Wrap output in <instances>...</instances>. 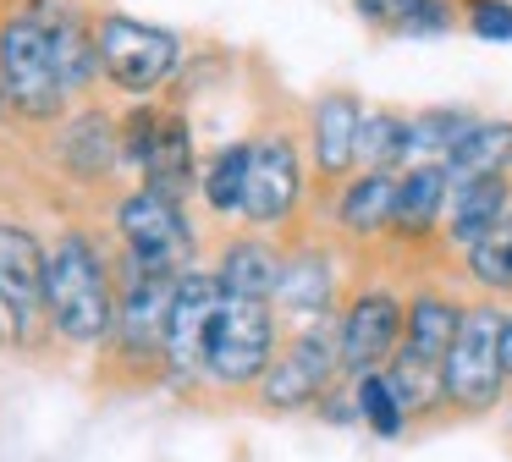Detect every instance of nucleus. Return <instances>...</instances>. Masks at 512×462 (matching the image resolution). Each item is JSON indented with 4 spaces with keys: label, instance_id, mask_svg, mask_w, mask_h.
I'll return each instance as SVG.
<instances>
[{
    "label": "nucleus",
    "instance_id": "1",
    "mask_svg": "<svg viewBox=\"0 0 512 462\" xmlns=\"http://www.w3.org/2000/svg\"><path fill=\"white\" fill-rule=\"evenodd\" d=\"M45 314H50V330L72 347H94V341L111 336V314H116V286H111V270H105L100 248L78 231L50 248V264H45Z\"/></svg>",
    "mask_w": 512,
    "mask_h": 462
},
{
    "label": "nucleus",
    "instance_id": "2",
    "mask_svg": "<svg viewBox=\"0 0 512 462\" xmlns=\"http://www.w3.org/2000/svg\"><path fill=\"white\" fill-rule=\"evenodd\" d=\"M276 347H281L276 308H270V303H254V297H221L210 330H204L199 380H215V385H254V380H265Z\"/></svg>",
    "mask_w": 512,
    "mask_h": 462
},
{
    "label": "nucleus",
    "instance_id": "3",
    "mask_svg": "<svg viewBox=\"0 0 512 462\" xmlns=\"http://www.w3.org/2000/svg\"><path fill=\"white\" fill-rule=\"evenodd\" d=\"M441 385H446V407H457V413H490L501 402V385H507V369H501V314L490 303L463 308L452 352L441 363Z\"/></svg>",
    "mask_w": 512,
    "mask_h": 462
},
{
    "label": "nucleus",
    "instance_id": "4",
    "mask_svg": "<svg viewBox=\"0 0 512 462\" xmlns=\"http://www.w3.org/2000/svg\"><path fill=\"white\" fill-rule=\"evenodd\" d=\"M45 242L28 226L0 220V341L12 347H39L45 341Z\"/></svg>",
    "mask_w": 512,
    "mask_h": 462
},
{
    "label": "nucleus",
    "instance_id": "5",
    "mask_svg": "<svg viewBox=\"0 0 512 462\" xmlns=\"http://www.w3.org/2000/svg\"><path fill=\"white\" fill-rule=\"evenodd\" d=\"M0 88L34 121H50L67 105V83L56 72V50H50V33L34 11H23V17H12L0 28Z\"/></svg>",
    "mask_w": 512,
    "mask_h": 462
},
{
    "label": "nucleus",
    "instance_id": "6",
    "mask_svg": "<svg viewBox=\"0 0 512 462\" xmlns=\"http://www.w3.org/2000/svg\"><path fill=\"white\" fill-rule=\"evenodd\" d=\"M94 55H100V72L111 77L116 88H127V94H149V88H160L171 72H177L182 39L166 33V28H155V22H138V17L111 11V17H100Z\"/></svg>",
    "mask_w": 512,
    "mask_h": 462
},
{
    "label": "nucleus",
    "instance_id": "7",
    "mask_svg": "<svg viewBox=\"0 0 512 462\" xmlns=\"http://www.w3.org/2000/svg\"><path fill=\"white\" fill-rule=\"evenodd\" d=\"M116 231L127 242V264L144 275H188L193 264V231L182 220L177 198H160V193H127L122 209H116Z\"/></svg>",
    "mask_w": 512,
    "mask_h": 462
},
{
    "label": "nucleus",
    "instance_id": "8",
    "mask_svg": "<svg viewBox=\"0 0 512 462\" xmlns=\"http://www.w3.org/2000/svg\"><path fill=\"white\" fill-rule=\"evenodd\" d=\"M122 138V154L144 171L149 193L160 198H182L193 187V138H188V121L171 116V110H133V116L116 127Z\"/></svg>",
    "mask_w": 512,
    "mask_h": 462
},
{
    "label": "nucleus",
    "instance_id": "9",
    "mask_svg": "<svg viewBox=\"0 0 512 462\" xmlns=\"http://www.w3.org/2000/svg\"><path fill=\"white\" fill-rule=\"evenodd\" d=\"M342 374L336 363V330L331 325H309L292 341H281L276 358H270L259 396L276 413H298V407H320V396L331 391V380Z\"/></svg>",
    "mask_w": 512,
    "mask_h": 462
},
{
    "label": "nucleus",
    "instance_id": "10",
    "mask_svg": "<svg viewBox=\"0 0 512 462\" xmlns=\"http://www.w3.org/2000/svg\"><path fill=\"white\" fill-rule=\"evenodd\" d=\"M402 297L397 292H358L336 325V363L342 374H375L402 347Z\"/></svg>",
    "mask_w": 512,
    "mask_h": 462
},
{
    "label": "nucleus",
    "instance_id": "11",
    "mask_svg": "<svg viewBox=\"0 0 512 462\" xmlns=\"http://www.w3.org/2000/svg\"><path fill=\"white\" fill-rule=\"evenodd\" d=\"M221 286L215 275L188 270L171 286V308H166V380H199V358H204V330H210L215 308H221Z\"/></svg>",
    "mask_w": 512,
    "mask_h": 462
},
{
    "label": "nucleus",
    "instance_id": "12",
    "mask_svg": "<svg viewBox=\"0 0 512 462\" xmlns=\"http://www.w3.org/2000/svg\"><path fill=\"white\" fill-rule=\"evenodd\" d=\"M298 204V149L287 138L248 143V182H243V215L254 226H281Z\"/></svg>",
    "mask_w": 512,
    "mask_h": 462
},
{
    "label": "nucleus",
    "instance_id": "13",
    "mask_svg": "<svg viewBox=\"0 0 512 462\" xmlns=\"http://www.w3.org/2000/svg\"><path fill=\"white\" fill-rule=\"evenodd\" d=\"M446 193H452V176L446 165H413L408 176H397V209H391V231L397 237H430L435 220L446 209Z\"/></svg>",
    "mask_w": 512,
    "mask_h": 462
},
{
    "label": "nucleus",
    "instance_id": "14",
    "mask_svg": "<svg viewBox=\"0 0 512 462\" xmlns=\"http://www.w3.org/2000/svg\"><path fill=\"white\" fill-rule=\"evenodd\" d=\"M452 209H446V231H452V242H479L490 226H496L501 215H507V176H468V182H452Z\"/></svg>",
    "mask_w": 512,
    "mask_h": 462
},
{
    "label": "nucleus",
    "instance_id": "15",
    "mask_svg": "<svg viewBox=\"0 0 512 462\" xmlns=\"http://www.w3.org/2000/svg\"><path fill=\"white\" fill-rule=\"evenodd\" d=\"M358 121L364 110L353 94H325L314 105V165L325 176H342L347 165H358Z\"/></svg>",
    "mask_w": 512,
    "mask_h": 462
},
{
    "label": "nucleus",
    "instance_id": "16",
    "mask_svg": "<svg viewBox=\"0 0 512 462\" xmlns=\"http://www.w3.org/2000/svg\"><path fill=\"white\" fill-rule=\"evenodd\" d=\"M276 275H281V253L265 248L259 237L232 242V248L221 253V264H215V286H221L226 297H254V303H270Z\"/></svg>",
    "mask_w": 512,
    "mask_h": 462
},
{
    "label": "nucleus",
    "instance_id": "17",
    "mask_svg": "<svg viewBox=\"0 0 512 462\" xmlns=\"http://www.w3.org/2000/svg\"><path fill=\"white\" fill-rule=\"evenodd\" d=\"M331 292H336V275H331V259L325 253H298V259H281V275H276V308L287 314H303V319H320L331 308Z\"/></svg>",
    "mask_w": 512,
    "mask_h": 462
},
{
    "label": "nucleus",
    "instance_id": "18",
    "mask_svg": "<svg viewBox=\"0 0 512 462\" xmlns=\"http://www.w3.org/2000/svg\"><path fill=\"white\" fill-rule=\"evenodd\" d=\"M34 17L45 22V33H50V50H56V72H61V83H67V94L89 88V83H94V72H100V55H94V39L83 33V22L72 17L67 6H39Z\"/></svg>",
    "mask_w": 512,
    "mask_h": 462
},
{
    "label": "nucleus",
    "instance_id": "19",
    "mask_svg": "<svg viewBox=\"0 0 512 462\" xmlns=\"http://www.w3.org/2000/svg\"><path fill=\"white\" fill-rule=\"evenodd\" d=\"M446 176L468 182V176H501L512 165V121H474L446 154Z\"/></svg>",
    "mask_w": 512,
    "mask_h": 462
},
{
    "label": "nucleus",
    "instance_id": "20",
    "mask_svg": "<svg viewBox=\"0 0 512 462\" xmlns=\"http://www.w3.org/2000/svg\"><path fill=\"white\" fill-rule=\"evenodd\" d=\"M391 209H397V171H364L336 204V220L353 237H375L391 231Z\"/></svg>",
    "mask_w": 512,
    "mask_h": 462
},
{
    "label": "nucleus",
    "instance_id": "21",
    "mask_svg": "<svg viewBox=\"0 0 512 462\" xmlns=\"http://www.w3.org/2000/svg\"><path fill=\"white\" fill-rule=\"evenodd\" d=\"M353 6L364 22L402 33V39H430V33L452 28V6L446 0H353Z\"/></svg>",
    "mask_w": 512,
    "mask_h": 462
},
{
    "label": "nucleus",
    "instance_id": "22",
    "mask_svg": "<svg viewBox=\"0 0 512 462\" xmlns=\"http://www.w3.org/2000/svg\"><path fill=\"white\" fill-rule=\"evenodd\" d=\"M116 154H122V138H116V127L100 116V110H89L83 121H72L67 138H61V160H67V171H78V176H105L116 165Z\"/></svg>",
    "mask_w": 512,
    "mask_h": 462
},
{
    "label": "nucleus",
    "instance_id": "23",
    "mask_svg": "<svg viewBox=\"0 0 512 462\" xmlns=\"http://www.w3.org/2000/svg\"><path fill=\"white\" fill-rule=\"evenodd\" d=\"M468 275L485 292H512V209L479 242H468Z\"/></svg>",
    "mask_w": 512,
    "mask_h": 462
},
{
    "label": "nucleus",
    "instance_id": "24",
    "mask_svg": "<svg viewBox=\"0 0 512 462\" xmlns=\"http://www.w3.org/2000/svg\"><path fill=\"white\" fill-rule=\"evenodd\" d=\"M353 407H358V418H364L380 440H397L402 429H408V413H402V402H397V391H391L386 369L358 374V380H353Z\"/></svg>",
    "mask_w": 512,
    "mask_h": 462
},
{
    "label": "nucleus",
    "instance_id": "25",
    "mask_svg": "<svg viewBox=\"0 0 512 462\" xmlns=\"http://www.w3.org/2000/svg\"><path fill=\"white\" fill-rule=\"evenodd\" d=\"M413 149V132L402 116H386V110H375V116L358 121V160L369 165V171H397V160Z\"/></svg>",
    "mask_w": 512,
    "mask_h": 462
},
{
    "label": "nucleus",
    "instance_id": "26",
    "mask_svg": "<svg viewBox=\"0 0 512 462\" xmlns=\"http://www.w3.org/2000/svg\"><path fill=\"white\" fill-rule=\"evenodd\" d=\"M243 182H248V143H232L204 171V198H210L215 215H237L243 209Z\"/></svg>",
    "mask_w": 512,
    "mask_h": 462
},
{
    "label": "nucleus",
    "instance_id": "27",
    "mask_svg": "<svg viewBox=\"0 0 512 462\" xmlns=\"http://www.w3.org/2000/svg\"><path fill=\"white\" fill-rule=\"evenodd\" d=\"M468 28L485 44H507L512 39V0H474L468 6Z\"/></svg>",
    "mask_w": 512,
    "mask_h": 462
},
{
    "label": "nucleus",
    "instance_id": "28",
    "mask_svg": "<svg viewBox=\"0 0 512 462\" xmlns=\"http://www.w3.org/2000/svg\"><path fill=\"white\" fill-rule=\"evenodd\" d=\"M501 369L512 380V314H501Z\"/></svg>",
    "mask_w": 512,
    "mask_h": 462
}]
</instances>
